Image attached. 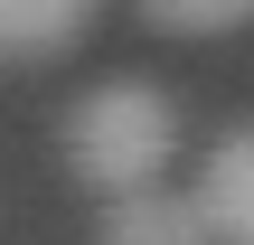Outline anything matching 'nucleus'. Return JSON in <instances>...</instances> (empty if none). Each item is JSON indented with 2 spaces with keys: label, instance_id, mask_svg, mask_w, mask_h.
<instances>
[{
  "label": "nucleus",
  "instance_id": "1",
  "mask_svg": "<svg viewBox=\"0 0 254 245\" xmlns=\"http://www.w3.org/2000/svg\"><path fill=\"white\" fill-rule=\"evenodd\" d=\"M170 161H179V113H170L160 85L113 76V85L75 94V113H66V170L85 189H104V208L132 198V189H160Z\"/></svg>",
  "mask_w": 254,
  "mask_h": 245
},
{
  "label": "nucleus",
  "instance_id": "2",
  "mask_svg": "<svg viewBox=\"0 0 254 245\" xmlns=\"http://www.w3.org/2000/svg\"><path fill=\"white\" fill-rule=\"evenodd\" d=\"M189 198H198V217H207L217 245H254V123H236L207 151V170H198Z\"/></svg>",
  "mask_w": 254,
  "mask_h": 245
},
{
  "label": "nucleus",
  "instance_id": "3",
  "mask_svg": "<svg viewBox=\"0 0 254 245\" xmlns=\"http://www.w3.org/2000/svg\"><path fill=\"white\" fill-rule=\"evenodd\" d=\"M94 245H217V236H207L198 198H179V189H132V198L104 208V236Z\"/></svg>",
  "mask_w": 254,
  "mask_h": 245
},
{
  "label": "nucleus",
  "instance_id": "4",
  "mask_svg": "<svg viewBox=\"0 0 254 245\" xmlns=\"http://www.w3.org/2000/svg\"><path fill=\"white\" fill-rule=\"evenodd\" d=\"M94 28V0H0V57H66Z\"/></svg>",
  "mask_w": 254,
  "mask_h": 245
},
{
  "label": "nucleus",
  "instance_id": "5",
  "mask_svg": "<svg viewBox=\"0 0 254 245\" xmlns=\"http://www.w3.org/2000/svg\"><path fill=\"white\" fill-rule=\"evenodd\" d=\"M160 28H179V38H217V28H245L254 0H141Z\"/></svg>",
  "mask_w": 254,
  "mask_h": 245
}]
</instances>
